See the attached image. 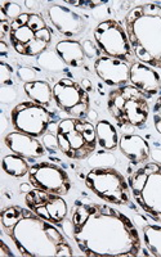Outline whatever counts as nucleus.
I'll return each mask as SVG.
<instances>
[{"instance_id": "nucleus-1", "label": "nucleus", "mask_w": 161, "mask_h": 257, "mask_svg": "<svg viewBox=\"0 0 161 257\" xmlns=\"http://www.w3.org/2000/svg\"><path fill=\"white\" fill-rule=\"evenodd\" d=\"M72 238L89 257L139 256L142 240L126 215L103 203H77L71 213Z\"/></svg>"}, {"instance_id": "nucleus-2", "label": "nucleus", "mask_w": 161, "mask_h": 257, "mask_svg": "<svg viewBox=\"0 0 161 257\" xmlns=\"http://www.w3.org/2000/svg\"><path fill=\"white\" fill-rule=\"evenodd\" d=\"M3 230L25 257H71L73 251L54 224L41 219L29 207L11 206L2 211Z\"/></svg>"}, {"instance_id": "nucleus-3", "label": "nucleus", "mask_w": 161, "mask_h": 257, "mask_svg": "<svg viewBox=\"0 0 161 257\" xmlns=\"http://www.w3.org/2000/svg\"><path fill=\"white\" fill-rule=\"evenodd\" d=\"M137 61L161 70V4L137 6L124 20Z\"/></svg>"}, {"instance_id": "nucleus-4", "label": "nucleus", "mask_w": 161, "mask_h": 257, "mask_svg": "<svg viewBox=\"0 0 161 257\" xmlns=\"http://www.w3.org/2000/svg\"><path fill=\"white\" fill-rule=\"evenodd\" d=\"M8 36L13 49L25 57H39L52 41V31L38 13H22L12 21Z\"/></svg>"}, {"instance_id": "nucleus-5", "label": "nucleus", "mask_w": 161, "mask_h": 257, "mask_svg": "<svg viewBox=\"0 0 161 257\" xmlns=\"http://www.w3.org/2000/svg\"><path fill=\"white\" fill-rule=\"evenodd\" d=\"M107 109L123 130L142 127L149 117L148 100L144 94L130 84L110 91Z\"/></svg>"}, {"instance_id": "nucleus-6", "label": "nucleus", "mask_w": 161, "mask_h": 257, "mask_svg": "<svg viewBox=\"0 0 161 257\" xmlns=\"http://www.w3.org/2000/svg\"><path fill=\"white\" fill-rule=\"evenodd\" d=\"M58 149L70 160L82 161L91 157L96 152V126L85 118L68 117L57 125Z\"/></svg>"}, {"instance_id": "nucleus-7", "label": "nucleus", "mask_w": 161, "mask_h": 257, "mask_svg": "<svg viewBox=\"0 0 161 257\" xmlns=\"http://www.w3.org/2000/svg\"><path fill=\"white\" fill-rule=\"evenodd\" d=\"M128 183L135 203L155 221L161 222V164L142 165L129 176Z\"/></svg>"}, {"instance_id": "nucleus-8", "label": "nucleus", "mask_w": 161, "mask_h": 257, "mask_svg": "<svg viewBox=\"0 0 161 257\" xmlns=\"http://www.w3.org/2000/svg\"><path fill=\"white\" fill-rule=\"evenodd\" d=\"M85 184L98 198L112 205L124 206L130 201V187L120 171L114 167H93Z\"/></svg>"}, {"instance_id": "nucleus-9", "label": "nucleus", "mask_w": 161, "mask_h": 257, "mask_svg": "<svg viewBox=\"0 0 161 257\" xmlns=\"http://www.w3.org/2000/svg\"><path fill=\"white\" fill-rule=\"evenodd\" d=\"M94 40L103 56L132 64L137 59L126 35L125 27L116 20H106L94 29Z\"/></svg>"}, {"instance_id": "nucleus-10", "label": "nucleus", "mask_w": 161, "mask_h": 257, "mask_svg": "<svg viewBox=\"0 0 161 257\" xmlns=\"http://www.w3.org/2000/svg\"><path fill=\"white\" fill-rule=\"evenodd\" d=\"M52 120V113L47 107L31 100L20 103L11 111V123L16 132L35 138L47 134Z\"/></svg>"}, {"instance_id": "nucleus-11", "label": "nucleus", "mask_w": 161, "mask_h": 257, "mask_svg": "<svg viewBox=\"0 0 161 257\" xmlns=\"http://www.w3.org/2000/svg\"><path fill=\"white\" fill-rule=\"evenodd\" d=\"M53 99L61 111L70 117L84 118L91 109L89 93L72 79L64 77L53 86Z\"/></svg>"}, {"instance_id": "nucleus-12", "label": "nucleus", "mask_w": 161, "mask_h": 257, "mask_svg": "<svg viewBox=\"0 0 161 257\" xmlns=\"http://www.w3.org/2000/svg\"><path fill=\"white\" fill-rule=\"evenodd\" d=\"M29 180L34 188L62 197L68 194L71 189L68 174L58 165L52 162H40L31 166L29 171Z\"/></svg>"}, {"instance_id": "nucleus-13", "label": "nucleus", "mask_w": 161, "mask_h": 257, "mask_svg": "<svg viewBox=\"0 0 161 257\" xmlns=\"http://www.w3.org/2000/svg\"><path fill=\"white\" fill-rule=\"evenodd\" d=\"M25 202L32 212L54 225L61 224L67 216V203L62 196L54 193L32 188L29 193H26Z\"/></svg>"}, {"instance_id": "nucleus-14", "label": "nucleus", "mask_w": 161, "mask_h": 257, "mask_svg": "<svg viewBox=\"0 0 161 257\" xmlns=\"http://www.w3.org/2000/svg\"><path fill=\"white\" fill-rule=\"evenodd\" d=\"M48 17L54 29L64 38L72 40L87 30V22L79 13L61 4H52L48 8Z\"/></svg>"}, {"instance_id": "nucleus-15", "label": "nucleus", "mask_w": 161, "mask_h": 257, "mask_svg": "<svg viewBox=\"0 0 161 257\" xmlns=\"http://www.w3.org/2000/svg\"><path fill=\"white\" fill-rule=\"evenodd\" d=\"M94 71L106 85L119 88L129 84L130 64L121 59L101 56L94 62Z\"/></svg>"}, {"instance_id": "nucleus-16", "label": "nucleus", "mask_w": 161, "mask_h": 257, "mask_svg": "<svg viewBox=\"0 0 161 257\" xmlns=\"http://www.w3.org/2000/svg\"><path fill=\"white\" fill-rule=\"evenodd\" d=\"M129 82L142 94H144L146 98H152L161 90V77L157 71L139 61H135L134 63L130 64Z\"/></svg>"}, {"instance_id": "nucleus-17", "label": "nucleus", "mask_w": 161, "mask_h": 257, "mask_svg": "<svg viewBox=\"0 0 161 257\" xmlns=\"http://www.w3.org/2000/svg\"><path fill=\"white\" fill-rule=\"evenodd\" d=\"M4 143L15 155L22 156L26 160L43 157L47 148L38 138L24 134L20 132H12L4 138Z\"/></svg>"}, {"instance_id": "nucleus-18", "label": "nucleus", "mask_w": 161, "mask_h": 257, "mask_svg": "<svg viewBox=\"0 0 161 257\" xmlns=\"http://www.w3.org/2000/svg\"><path fill=\"white\" fill-rule=\"evenodd\" d=\"M119 148L121 153L130 161V164L141 166L147 164L151 156V148L146 139L135 134H125L120 138Z\"/></svg>"}, {"instance_id": "nucleus-19", "label": "nucleus", "mask_w": 161, "mask_h": 257, "mask_svg": "<svg viewBox=\"0 0 161 257\" xmlns=\"http://www.w3.org/2000/svg\"><path fill=\"white\" fill-rule=\"evenodd\" d=\"M56 52L66 66L72 68H79L84 64L85 52L83 44L77 40H62L56 45Z\"/></svg>"}, {"instance_id": "nucleus-20", "label": "nucleus", "mask_w": 161, "mask_h": 257, "mask_svg": "<svg viewBox=\"0 0 161 257\" xmlns=\"http://www.w3.org/2000/svg\"><path fill=\"white\" fill-rule=\"evenodd\" d=\"M97 142L98 146L107 152H111L119 147L120 138L117 134V130L110 121L100 120L96 125Z\"/></svg>"}, {"instance_id": "nucleus-21", "label": "nucleus", "mask_w": 161, "mask_h": 257, "mask_svg": "<svg viewBox=\"0 0 161 257\" xmlns=\"http://www.w3.org/2000/svg\"><path fill=\"white\" fill-rule=\"evenodd\" d=\"M24 90L31 102L44 105L47 108L50 105L52 100H54L53 99V88L49 85V82L43 81V80H36V81L25 84Z\"/></svg>"}, {"instance_id": "nucleus-22", "label": "nucleus", "mask_w": 161, "mask_h": 257, "mask_svg": "<svg viewBox=\"0 0 161 257\" xmlns=\"http://www.w3.org/2000/svg\"><path fill=\"white\" fill-rule=\"evenodd\" d=\"M4 173L8 174L13 178H24L25 175H29V171L31 167L27 164L26 158L18 155L6 156L2 161Z\"/></svg>"}, {"instance_id": "nucleus-23", "label": "nucleus", "mask_w": 161, "mask_h": 257, "mask_svg": "<svg viewBox=\"0 0 161 257\" xmlns=\"http://www.w3.org/2000/svg\"><path fill=\"white\" fill-rule=\"evenodd\" d=\"M143 242L151 256L161 257V226L158 225L143 226Z\"/></svg>"}, {"instance_id": "nucleus-24", "label": "nucleus", "mask_w": 161, "mask_h": 257, "mask_svg": "<svg viewBox=\"0 0 161 257\" xmlns=\"http://www.w3.org/2000/svg\"><path fill=\"white\" fill-rule=\"evenodd\" d=\"M38 63L41 68L49 72H62L66 66L57 52H50V50H47L38 57Z\"/></svg>"}, {"instance_id": "nucleus-25", "label": "nucleus", "mask_w": 161, "mask_h": 257, "mask_svg": "<svg viewBox=\"0 0 161 257\" xmlns=\"http://www.w3.org/2000/svg\"><path fill=\"white\" fill-rule=\"evenodd\" d=\"M0 12H3L6 17L12 22L22 15V8H21L20 4L13 3V2H2Z\"/></svg>"}, {"instance_id": "nucleus-26", "label": "nucleus", "mask_w": 161, "mask_h": 257, "mask_svg": "<svg viewBox=\"0 0 161 257\" xmlns=\"http://www.w3.org/2000/svg\"><path fill=\"white\" fill-rule=\"evenodd\" d=\"M13 76V68L11 64L6 63L4 61H2L0 63V81L3 86H12L15 84L12 79Z\"/></svg>"}, {"instance_id": "nucleus-27", "label": "nucleus", "mask_w": 161, "mask_h": 257, "mask_svg": "<svg viewBox=\"0 0 161 257\" xmlns=\"http://www.w3.org/2000/svg\"><path fill=\"white\" fill-rule=\"evenodd\" d=\"M17 76L21 81H24L25 84H29V82L36 81V77H38V73L35 70H32L30 67H20L17 71Z\"/></svg>"}, {"instance_id": "nucleus-28", "label": "nucleus", "mask_w": 161, "mask_h": 257, "mask_svg": "<svg viewBox=\"0 0 161 257\" xmlns=\"http://www.w3.org/2000/svg\"><path fill=\"white\" fill-rule=\"evenodd\" d=\"M152 118H153V125H155L156 132L161 135V94L156 99L155 104L152 108Z\"/></svg>"}, {"instance_id": "nucleus-29", "label": "nucleus", "mask_w": 161, "mask_h": 257, "mask_svg": "<svg viewBox=\"0 0 161 257\" xmlns=\"http://www.w3.org/2000/svg\"><path fill=\"white\" fill-rule=\"evenodd\" d=\"M82 44H83V48H84L85 56L88 57V58H96V59L100 58L101 50L98 49V47H96V45L93 44V41L85 40L83 41Z\"/></svg>"}, {"instance_id": "nucleus-30", "label": "nucleus", "mask_w": 161, "mask_h": 257, "mask_svg": "<svg viewBox=\"0 0 161 257\" xmlns=\"http://www.w3.org/2000/svg\"><path fill=\"white\" fill-rule=\"evenodd\" d=\"M16 96H17V93L11 86H3L2 90H0V102L4 103V104L13 102L16 99Z\"/></svg>"}, {"instance_id": "nucleus-31", "label": "nucleus", "mask_w": 161, "mask_h": 257, "mask_svg": "<svg viewBox=\"0 0 161 257\" xmlns=\"http://www.w3.org/2000/svg\"><path fill=\"white\" fill-rule=\"evenodd\" d=\"M43 144L45 146V148H58V141H57V137L52 134H45L43 137Z\"/></svg>"}, {"instance_id": "nucleus-32", "label": "nucleus", "mask_w": 161, "mask_h": 257, "mask_svg": "<svg viewBox=\"0 0 161 257\" xmlns=\"http://www.w3.org/2000/svg\"><path fill=\"white\" fill-rule=\"evenodd\" d=\"M0 245H2V249H0V256H15V253H13L12 251H11V248H9L8 245L6 244V242H4L3 239L0 240Z\"/></svg>"}, {"instance_id": "nucleus-33", "label": "nucleus", "mask_w": 161, "mask_h": 257, "mask_svg": "<svg viewBox=\"0 0 161 257\" xmlns=\"http://www.w3.org/2000/svg\"><path fill=\"white\" fill-rule=\"evenodd\" d=\"M80 85H82L83 89H84L85 91H88V93L92 90V82H91V80L83 79L82 82H80Z\"/></svg>"}, {"instance_id": "nucleus-34", "label": "nucleus", "mask_w": 161, "mask_h": 257, "mask_svg": "<svg viewBox=\"0 0 161 257\" xmlns=\"http://www.w3.org/2000/svg\"><path fill=\"white\" fill-rule=\"evenodd\" d=\"M32 185L31 184H27V183H25V184H21V187H20V189H21V192H25V193H29L30 190L32 189Z\"/></svg>"}, {"instance_id": "nucleus-35", "label": "nucleus", "mask_w": 161, "mask_h": 257, "mask_svg": "<svg viewBox=\"0 0 161 257\" xmlns=\"http://www.w3.org/2000/svg\"><path fill=\"white\" fill-rule=\"evenodd\" d=\"M0 48H2V56H4V54L8 52V47H7L6 41L2 40V43H0Z\"/></svg>"}, {"instance_id": "nucleus-36", "label": "nucleus", "mask_w": 161, "mask_h": 257, "mask_svg": "<svg viewBox=\"0 0 161 257\" xmlns=\"http://www.w3.org/2000/svg\"><path fill=\"white\" fill-rule=\"evenodd\" d=\"M25 4H26V7L29 9H35L36 8V6H35L36 3H34V2H25Z\"/></svg>"}]
</instances>
